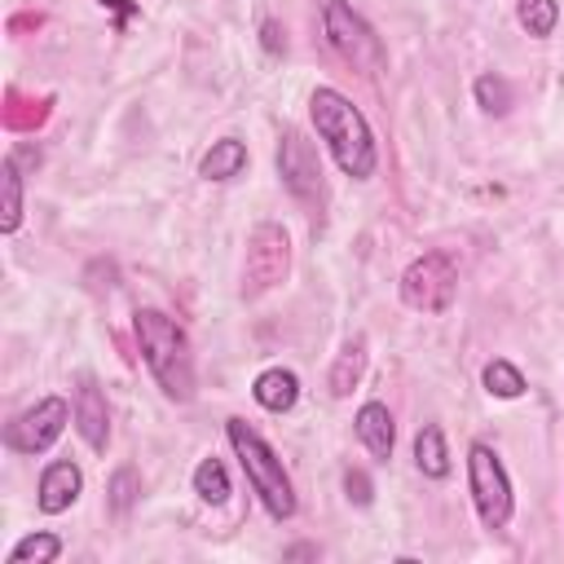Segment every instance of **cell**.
I'll use <instances>...</instances> for the list:
<instances>
[{
    "label": "cell",
    "mask_w": 564,
    "mask_h": 564,
    "mask_svg": "<svg viewBox=\"0 0 564 564\" xmlns=\"http://www.w3.org/2000/svg\"><path fill=\"white\" fill-rule=\"evenodd\" d=\"M70 405H75V432L84 436V445L93 454H106V445H110V410H106V392L97 388V379L88 370L75 375Z\"/></svg>",
    "instance_id": "cell-10"
},
{
    "label": "cell",
    "mask_w": 564,
    "mask_h": 564,
    "mask_svg": "<svg viewBox=\"0 0 564 564\" xmlns=\"http://www.w3.org/2000/svg\"><path fill=\"white\" fill-rule=\"evenodd\" d=\"M225 436H229V445H234V458H238V467L247 471V485L256 489V498H260V507L282 524V520H291L295 516V489H291V476H286V467H282V458L273 454V445L247 423V419H225Z\"/></svg>",
    "instance_id": "cell-3"
},
{
    "label": "cell",
    "mask_w": 564,
    "mask_h": 564,
    "mask_svg": "<svg viewBox=\"0 0 564 564\" xmlns=\"http://www.w3.org/2000/svg\"><path fill=\"white\" fill-rule=\"evenodd\" d=\"M471 93H476V106L485 110V115H507L511 110V84L502 79V75H494V70H485V75H476V84H471Z\"/></svg>",
    "instance_id": "cell-22"
},
{
    "label": "cell",
    "mask_w": 564,
    "mask_h": 564,
    "mask_svg": "<svg viewBox=\"0 0 564 564\" xmlns=\"http://www.w3.org/2000/svg\"><path fill=\"white\" fill-rule=\"evenodd\" d=\"M137 498H141V476H137L132 467H115V471H110V485H106L110 511H115V516H128V511L137 507Z\"/></svg>",
    "instance_id": "cell-23"
},
{
    "label": "cell",
    "mask_w": 564,
    "mask_h": 564,
    "mask_svg": "<svg viewBox=\"0 0 564 564\" xmlns=\"http://www.w3.org/2000/svg\"><path fill=\"white\" fill-rule=\"evenodd\" d=\"M322 31H326V44L361 75H379L383 62H388V48L383 40L375 35V26L348 4V0H322Z\"/></svg>",
    "instance_id": "cell-4"
},
{
    "label": "cell",
    "mask_w": 564,
    "mask_h": 564,
    "mask_svg": "<svg viewBox=\"0 0 564 564\" xmlns=\"http://www.w3.org/2000/svg\"><path fill=\"white\" fill-rule=\"evenodd\" d=\"M458 295V264L449 251H423L401 273V300L414 313H445Z\"/></svg>",
    "instance_id": "cell-6"
},
{
    "label": "cell",
    "mask_w": 564,
    "mask_h": 564,
    "mask_svg": "<svg viewBox=\"0 0 564 564\" xmlns=\"http://www.w3.org/2000/svg\"><path fill=\"white\" fill-rule=\"evenodd\" d=\"M194 494H198L203 502H212V507H220V502L229 498V471H225L220 458H203V463L194 467Z\"/></svg>",
    "instance_id": "cell-21"
},
{
    "label": "cell",
    "mask_w": 564,
    "mask_h": 564,
    "mask_svg": "<svg viewBox=\"0 0 564 564\" xmlns=\"http://www.w3.org/2000/svg\"><path fill=\"white\" fill-rule=\"evenodd\" d=\"M251 397H256L260 410H269V414H286V410L300 401V375L286 370V366H269V370L256 375Z\"/></svg>",
    "instance_id": "cell-13"
},
{
    "label": "cell",
    "mask_w": 564,
    "mask_h": 564,
    "mask_svg": "<svg viewBox=\"0 0 564 564\" xmlns=\"http://www.w3.org/2000/svg\"><path fill=\"white\" fill-rule=\"evenodd\" d=\"M361 375H366V339H348V344L339 348V357H335L326 383H330L335 397H348V392L361 383Z\"/></svg>",
    "instance_id": "cell-17"
},
{
    "label": "cell",
    "mask_w": 564,
    "mask_h": 564,
    "mask_svg": "<svg viewBox=\"0 0 564 564\" xmlns=\"http://www.w3.org/2000/svg\"><path fill=\"white\" fill-rule=\"evenodd\" d=\"M62 555V538L57 533H48V529H40V533H26V538H18L13 546H9V564H53Z\"/></svg>",
    "instance_id": "cell-19"
},
{
    "label": "cell",
    "mask_w": 564,
    "mask_h": 564,
    "mask_svg": "<svg viewBox=\"0 0 564 564\" xmlns=\"http://www.w3.org/2000/svg\"><path fill=\"white\" fill-rule=\"evenodd\" d=\"M84 494V471L70 463V458H53L44 471H40V485H35V507L44 516H62L79 502Z\"/></svg>",
    "instance_id": "cell-11"
},
{
    "label": "cell",
    "mask_w": 564,
    "mask_h": 564,
    "mask_svg": "<svg viewBox=\"0 0 564 564\" xmlns=\"http://www.w3.org/2000/svg\"><path fill=\"white\" fill-rule=\"evenodd\" d=\"M260 48H264L269 57L286 53V31H282V22H278V18H264V22H260Z\"/></svg>",
    "instance_id": "cell-25"
},
{
    "label": "cell",
    "mask_w": 564,
    "mask_h": 564,
    "mask_svg": "<svg viewBox=\"0 0 564 564\" xmlns=\"http://www.w3.org/2000/svg\"><path fill=\"white\" fill-rule=\"evenodd\" d=\"M467 489H471V502H476V516H480L485 529H507L511 524V511H516L511 476H507L498 449L485 445V441L467 445Z\"/></svg>",
    "instance_id": "cell-5"
},
{
    "label": "cell",
    "mask_w": 564,
    "mask_h": 564,
    "mask_svg": "<svg viewBox=\"0 0 564 564\" xmlns=\"http://www.w3.org/2000/svg\"><path fill=\"white\" fill-rule=\"evenodd\" d=\"M344 494H348V502H357V507H370V502H375V485H370V476H366L361 467H348V471H344Z\"/></svg>",
    "instance_id": "cell-24"
},
{
    "label": "cell",
    "mask_w": 564,
    "mask_h": 564,
    "mask_svg": "<svg viewBox=\"0 0 564 564\" xmlns=\"http://www.w3.org/2000/svg\"><path fill=\"white\" fill-rule=\"evenodd\" d=\"M70 419H75V405L66 397H40L31 410L4 423V445L13 454H44L66 432Z\"/></svg>",
    "instance_id": "cell-8"
},
{
    "label": "cell",
    "mask_w": 564,
    "mask_h": 564,
    "mask_svg": "<svg viewBox=\"0 0 564 564\" xmlns=\"http://www.w3.org/2000/svg\"><path fill=\"white\" fill-rule=\"evenodd\" d=\"M308 119H313L317 137L326 141V150H330V159L339 163L344 176H352V181H370V176H375V167H379L375 132H370L366 115H361L339 88H330V84L313 88V97H308Z\"/></svg>",
    "instance_id": "cell-1"
},
{
    "label": "cell",
    "mask_w": 564,
    "mask_h": 564,
    "mask_svg": "<svg viewBox=\"0 0 564 564\" xmlns=\"http://www.w3.org/2000/svg\"><path fill=\"white\" fill-rule=\"evenodd\" d=\"M352 427H357V441H361L379 463L392 458V449H397V423H392V410H388L383 401H366V405L357 410Z\"/></svg>",
    "instance_id": "cell-12"
},
{
    "label": "cell",
    "mask_w": 564,
    "mask_h": 564,
    "mask_svg": "<svg viewBox=\"0 0 564 564\" xmlns=\"http://www.w3.org/2000/svg\"><path fill=\"white\" fill-rule=\"evenodd\" d=\"M291 269V242L286 229L264 220L247 234V256H242V300H256L264 291H273L278 282H286Z\"/></svg>",
    "instance_id": "cell-7"
},
{
    "label": "cell",
    "mask_w": 564,
    "mask_h": 564,
    "mask_svg": "<svg viewBox=\"0 0 564 564\" xmlns=\"http://www.w3.org/2000/svg\"><path fill=\"white\" fill-rule=\"evenodd\" d=\"M516 22L533 35V40H546L560 22V0H520L516 4Z\"/></svg>",
    "instance_id": "cell-20"
},
{
    "label": "cell",
    "mask_w": 564,
    "mask_h": 564,
    "mask_svg": "<svg viewBox=\"0 0 564 564\" xmlns=\"http://www.w3.org/2000/svg\"><path fill=\"white\" fill-rule=\"evenodd\" d=\"M132 330H137V348H141V361L150 366L159 392L167 401H194V388H198V375H194V348H189V335L176 317H167L163 308H137L132 317Z\"/></svg>",
    "instance_id": "cell-2"
},
{
    "label": "cell",
    "mask_w": 564,
    "mask_h": 564,
    "mask_svg": "<svg viewBox=\"0 0 564 564\" xmlns=\"http://www.w3.org/2000/svg\"><path fill=\"white\" fill-rule=\"evenodd\" d=\"M22 225V172L18 159L9 154L0 163V234H18Z\"/></svg>",
    "instance_id": "cell-16"
},
{
    "label": "cell",
    "mask_w": 564,
    "mask_h": 564,
    "mask_svg": "<svg viewBox=\"0 0 564 564\" xmlns=\"http://www.w3.org/2000/svg\"><path fill=\"white\" fill-rule=\"evenodd\" d=\"M242 167H247V145H242L238 137H220V141H212V150L203 154L198 176H203V181H234V176H242Z\"/></svg>",
    "instance_id": "cell-14"
},
{
    "label": "cell",
    "mask_w": 564,
    "mask_h": 564,
    "mask_svg": "<svg viewBox=\"0 0 564 564\" xmlns=\"http://www.w3.org/2000/svg\"><path fill=\"white\" fill-rule=\"evenodd\" d=\"M414 467L427 480H445L449 476V445H445V432L436 423H423L414 432Z\"/></svg>",
    "instance_id": "cell-15"
},
{
    "label": "cell",
    "mask_w": 564,
    "mask_h": 564,
    "mask_svg": "<svg viewBox=\"0 0 564 564\" xmlns=\"http://www.w3.org/2000/svg\"><path fill=\"white\" fill-rule=\"evenodd\" d=\"M480 383H485V392L489 397H498V401H516V397H524V375H520V366H511L507 357H494L485 370H480Z\"/></svg>",
    "instance_id": "cell-18"
},
{
    "label": "cell",
    "mask_w": 564,
    "mask_h": 564,
    "mask_svg": "<svg viewBox=\"0 0 564 564\" xmlns=\"http://www.w3.org/2000/svg\"><path fill=\"white\" fill-rule=\"evenodd\" d=\"M278 176H282V185L300 198V203H322V163H317V150H313V141L304 137V132H295V128H286L282 137H278Z\"/></svg>",
    "instance_id": "cell-9"
},
{
    "label": "cell",
    "mask_w": 564,
    "mask_h": 564,
    "mask_svg": "<svg viewBox=\"0 0 564 564\" xmlns=\"http://www.w3.org/2000/svg\"><path fill=\"white\" fill-rule=\"evenodd\" d=\"M101 9H115L119 13V22H115V31H123V22L137 13V4H128V0H101Z\"/></svg>",
    "instance_id": "cell-26"
}]
</instances>
